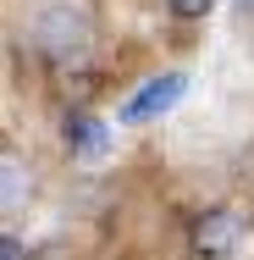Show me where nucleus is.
Instances as JSON below:
<instances>
[{"instance_id": "1", "label": "nucleus", "mask_w": 254, "mask_h": 260, "mask_svg": "<svg viewBox=\"0 0 254 260\" xmlns=\"http://www.w3.org/2000/svg\"><path fill=\"white\" fill-rule=\"evenodd\" d=\"M33 45H39V55H45L50 67L78 72V67H89V55H94V28H89L83 11H72V6H50V11L33 22Z\"/></svg>"}, {"instance_id": "2", "label": "nucleus", "mask_w": 254, "mask_h": 260, "mask_svg": "<svg viewBox=\"0 0 254 260\" xmlns=\"http://www.w3.org/2000/svg\"><path fill=\"white\" fill-rule=\"evenodd\" d=\"M238 244H243V216L232 205H210L194 216V227H188V249L194 260H227L238 255Z\"/></svg>"}, {"instance_id": "3", "label": "nucleus", "mask_w": 254, "mask_h": 260, "mask_svg": "<svg viewBox=\"0 0 254 260\" xmlns=\"http://www.w3.org/2000/svg\"><path fill=\"white\" fill-rule=\"evenodd\" d=\"M183 89H188V78H183V72H160V78H150L133 100L116 111V122H122V127H138V122H150V116H166L171 105L183 100Z\"/></svg>"}, {"instance_id": "4", "label": "nucleus", "mask_w": 254, "mask_h": 260, "mask_svg": "<svg viewBox=\"0 0 254 260\" xmlns=\"http://www.w3.org/2000/svg\"><path fill=\"white\" fill-rule=\"evenodd\" d=\"M28 200H33V172L11 150H0V216H17Z\"/></svg>"}, {"instance_id": "5", "label": "nucleus", "mask_w": 254, "mask_h": 260, "mask_svg": "<svg viewBox=\"0 0 254 260\" xmlns=\"http://www.w3.org/2000/svg\"><path fill=\"white\" fill-rule=\"evenodd\" d=\"M105 144H111V127H105L100 116H89V111L66 116V150H78V155H105Z\"/></svg>"}, {"instance_id": "6", "label": "nucleus", "mask_w": 254, "mask_h": 260, "mask_svg": "<svg viewBox=\"0 0 254 260\" xmlns=\"http://www.w3.org/2000/svg\"><path fill=\"white\" fill-rule=\"evenodd\" d=\"M210 6H215V0H166V11H171L177 22H194V17H204Z\"/></svg>"}, {"instance_id": "7", "label": "nucleus", "mask_w": 254, "mask_h": 260, "mask_svg": "<svg viewBox=\"0 0 254 260\" xmlns=\"http://www.w3.org/2000/svg\"><path fill=\"white\" fill-rule=\"evenodd\" d=\"M0 260H28V255H22V244H17V238H0Z\"/></svg>"}, {"instance_id": "8", "label": "nucleus", "mask_w": 254, "mask_h": 260, "mask_svg": "<svg viewBox=\"0 0 254 260\" xmlns=\"http://www.w3.org/2000/svg\"><path fill=\"white\" fill-rule=\"evenodd\" d=\"M232 11H238L243 22H254V0H232Z\"/></svg>"}]
</instances>
